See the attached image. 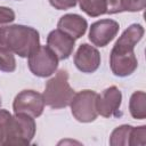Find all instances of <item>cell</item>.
Returning a JSON list of instances; mask_svg holds the SVG:
<instances>
[{
    "label": "cell",
    "instance_id": "7a4b0ae2",
    "mask_svg": "<svg viewBox=\"0 0 146 146\" xmlns=\"http://www.w3.org/2000/svg\"><path fill=\"white\" fill-rule=\"evenodd\" d=\"M0 46L19 57H29L39 46V32L26 25H8L0 27Z\"/></svg>",
    "mask_w": 146,
    "mask_h": 146
},
{
    "label": "cell",
    "instance_id": "7402d4cb",
    "mask_svg": "<svg viewBox=\"0 0 146 146\" xmlns=\"http://www.w3.org/2000/svg\"><path fill=\"white\" fill-rule=\"evenodd\" d=\"M107 6V14H117L122 13L121 0H105Z\"/></svg>",
    "mask_w": 146,
    "mask_h": 146
},
{
    "label": "cell",
    "instance_id": "3957f363",
    "mask_svg": "<svg viewBox=\"0 0 146 146\" xmlns=\"http://www.w3.org/2000/svg\"><path fill=\"white\" fill-rule=\"evenodd\" d=\"M74 90L68 83V73L66 70H59L55 76L51 78L47 83L43 92L44 104L54 110L64 108L70 105Z\"/></svg>",
    "mask_w": 146,
    "mask_h": 146
},
{
    "label": "cell",
    "instance_id": "2e32d148",
    "mask_svg": "<svg viewBox=\"0 0 146 146\" xmlns=\"http://www.w3.org/2000/svg\"><path fill=\"white\" fill-rule=\"evenodd\" d=\"M16 68V60L11 51L0 46V70L3 72H14Z\"/></svg>",
    "mask_w": 146,
    "mask_h": 146
},
{
    "label": "cell",
    "instance_id": "8992f818",
    "mask_svg": "<svg viewBox=\"0 0 146 146\" xmlns=\"http://www.w3.org/2000/svg\"><path fill=\"white\" fill-rule=\"evenodd\" d=\"M58 58L48 46H39L29 56L30 71L40 78L50 76L54 74L58 66Z\"/></svg>",
    "mask_w": 146,
    "mask_h": 146
},
{
    "label": "cell",
    "instance_id": "277c9868",
    "mask_svg": "<svg viewBox=\"0 0 146 146\" xmlns=\"http://www.w3.org/2000/svg\"><path fill=\"white\" fill-rule=\"evenodd\" d=\"M34 119L27 114L15 113L11 115L8 128L7 146H24L30 145L35 135Z\"/></svg>",
    "mask_w": 146,
    "mask_h": 146
},
{
    "label": "cell",
    "instance_id": "8fae6325",
    "mask_svg": "<svg viewBox=\"0 0 146 146\" xmlns=\"http://www.w3.org/2000/svg\"><path fill=\"white\" fill-rule=\"evenodd\" d=\"M47 46L54 51L58 59H67L74 49L75 42L72 36L59 29L51 31L47 36Z\"/></svg>",
    "mask_w": 146,
    "mask_h": 146
},
{
    "label": "cell",
    "instance_id": "ba28073f",
    "mask_svg": "<svg viewBox=\"0 0 146 146\" xmlns=\"http://www.w3.org/2000/svg\"><path fill=\"white\" fill-rule=\"evenodd\" d=\"M122 100V94L120 89L115 86L106 88L102 95H98L96 102V108L98 114L104 117H112V116H120V106Z\"/></svg>",
    "mask_w": 146,
    "mask_h": 146
},
{
    "label": "cell",
    "instance_id": "e0dca14e",
    "mask_svg": "<svg viewBox=\"0 0 146 146\" xmlns=\"http://www.w3.org/2000/svg\"><path fill=\"white\" fill-rule=\"evenodd\" d=\"M11 114L6 110H0V146L6 145L8 137V128Z\"/></svg>",
    "mask_w": 146,
    "mask_h": 146
},
{
    "label": "cell",
    "instance_id": "6da1fadb",
    "mask_svg": "<svg viewBox=\"0 0 146 146\" xmlns=\"http://www.w3.org/2000/svg\"><path fill=\"white\" fill-rule=\"evenodd\" d=\"M143 35L144 27L140 24H131L117 39L110 55V66L114 75L124 78L136 71L138 60L133 49Z\"/></svg>",
    "mask_w": 146,
    "mask_h": 146
},
{
    "label": "cell",
    "instance_id": "7c38bea8",
    "mask_svg": "<svg viewBox=\"0 0 146 146\" xmlns=\"http://www.w3.org/2000/svg\"><path fill=\"white\" fill-rule=\"evenodd\" d=\"M57 27L75 40L86 33L88 23L82 16L78 14H66L59 18Z\"/></svg>",
    "mask_w": 146,
    "mask_h": 146
},
{
    "label": "cell",
    "instance_id": "5b68a950",
    "mask_svg": "<svg viewBox=\"0 0 146 146\" xmlns=\"http://www.w3.org/2000/svg\"><path fill=\"white\" fill-rule=\"evenodd\" d=\"M98 94L94 90H82L74 94L70 106L72 115L82 123L92 122L97 119L98 112L96 108V102Z\"/></svg>",
    "mask_w": 146,
    "mask_h": 146
},
{
    "label": "cell",
    "instance_id": "603a6c76",
    "mask_svg": "<svg viewBox=\"0 0 146 146\" xmlns=\"http://www.w3.org/2000/svg\"><path fill=\"white\" fill-rule=\"evenodd\" d=\"M0 106H1V96H0Z\"/></svg>",
    "mask_w": 146,
    "mask_h": 146
},
{
    "label": "cell",
    "instance_id": "30bf717a",
    "mask_svg": "<svg viewBox=\"0 0 146 146\" xmlns=\"http://www.w3.org/2000/svg\"><path fill=\"white\" fill-rule=\"evenodd\" d=\"M74 64L82 73H94L100 65V54L91 44L82 43L74 55Z\"/></svg>",
    "mask_w": 146,
    "mask_h": 146
},
{
    "label": "cell",
    "instance_id": "52a82bcc",
    "mask_svg": "<svg viewBox=\"0 0 146 146\" xmlns=\"http://www.w3.org/2000/svg\"><path fill=\"white\" fill-rule=\"evenodd\" d=\"M13 108L14 113H23L32 117H38L43 113V96L34 90H23L16 95Z\"/></svg>",
    "mask_w": 146,
    "mask_h": 146
},
{
    "label": "cell",
    "instance_id": "9a60e30c",
    "mask_svg": "<svg viewBox=\"0 0 146 146\" xmlns=\"http://www.w3.org/2000/svg\"><path fill=\"white\" fill-rule=\"evenodd\" d=\"M131 125L123 124L115 128L111 135L110 144L112 146H121V145H129L130 133H131Z\"/></svg>",
    "mask_w": 146,
    "mask_h": 146
},
{
    "label": "cell",
    "instance_id": "d6986e66",
    "mask_svg": "<svg viewBox=\"0 0 146 146\" xmlns=\"http://www.w3.org/2000/svg\"><path fill=\"white\" fill-rule=\"evenodd\" d=\"M146 0H121L122 11H141L145 9Z\"/></svg>",
    "mask_w": 146,
    "mask_h": 146
},
{
    "label": "cell",
    "instance_id": "ffe728a7",
    "mask_svg": "<svg viewBox=\"0 0 146 146\" xmlns=\"http://www.w3.org/2000/svg\"><path fill=\"white\" fill-rule=\"evenodd\" d=\"M50 5L58 10H66L74 7L78 0H49Z\"/></svg>",
    "mask_w": 146,
    "mask_h": 146
},
{
    "label": "cell",
    "instance_id": "5bb4252c",
    "mask_svg": "<svg viewBox=\"0 0 146 146\" xmlns=\"http://www.w3.org/2000/svg\"><path fill=\"white\" fill-rule=\"evenodd\" d=\"M80 8L90 17H98L107 14V6L105 0H78Z\"/></svg>",
    "mask_w": 146,
    "mask_h": 146
},
{
    "label": "cell",
    "instance_id": "4fadbf2b",
    "mask_svg": "<svg viewBox=\"0 0 146 146\" xmlns=\"http://www.w3.org/2000/svg\"><path fill=\"white\" fill-rule=\"evenodd\" d=\"M129 110L133 119L144 120L146 117V95L144 91H135L131 95Z\"/></svg>",
    "mask_w": 146,
    "mask_h": 146
},
{
    "label": "cell",
    "instance_id": "44dd1931",
    "mask_svg": "<svg viewBox=\"0 0 146 146\" xmlns=\"http://www.w3.org/2000/svg\"><path fill=\"white\" fill-rule=\"evenodd\" d=\"M15 19V13L8 7H0V25L11 23Z\"/></svg>",
    "mask_w": 146,
    "mask_h": 146
},
{
    "label": "cell",
    "instance_id": "9c48e42d",
    "mask_svg": "<svg viewBox=\"0 0 146 146\" xmlns=\"http://www.w3.org/2000/svg\"><path fill=\"white\" fill-rule=\"evenodd\" d=\"M120 25L113 19H100L91 24L89 40L97 47L107 46L117 34Z\"/></svg>",
    "mask_w": 146,
    "mask_h": 146
},
{
    "label": "cell",
    "instance_id": "ac0fdd59",
    "mask_svg": "<svg viewBox=\"0 0 146 146\" xmlns=\"http://www.w3.org/2000/svg\"><path fill=\"white\" fill-rule=\"evenodd\" d=\"M146 144V127L140 125V127H132L131 133H130V139H129V145L130 146H144Z\"/></svg>",
    "mask_w": 146,
    "mask_h": 146
}]
</instances>
